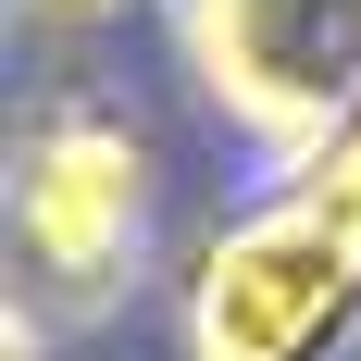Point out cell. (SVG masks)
Listing matches in <instances>:
<instances>
[{
    "label": "cell",
    "mask_w": 361,
    "mask_h": 361,
    "mask_svg": "<svg viewBox=\"0 0 361 361\" xmlns=\"http://www.w3.org/2000/svg\"><path fill=\"white\" fill-rule=\"evenodd\" d=\"M349 312H361V162H324L212 250L187 336L200 361H312Z\"/></svg>",
    "instance_id": "cell-1"
},
{
    "label": "cell",
    "mask_w": 361,
    "mask_h": 361,
    "mask_svg": "<svg viewBox=\"0 0 361 361\" xmlns=\"http://www.w3.org/2000/svg\"><path fill=\"white\" fill-rule=\"evenodd\" d=\"M137 137L100 125V112H50L25 149V250L63 274V287H112L137 262Z\"/></svg>",
    "instance_id": "cell-2"
},
{
    "label": "cell",
    "mask_w": 361,
    "mask_h": 361,
    "mask_svg": "<svg viewBox=\"0 0 361 361\" xmlns=\"http://www.w3.org/2000/svg\"><path fill=\"white\" fill-rule=\"evenodd\" d=\"M37 13H63V25H87V13H112V0H37Z\"/></svg>",
    "instance_id": "cell-3"
}]
</instances>
